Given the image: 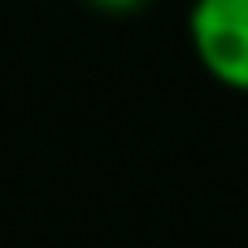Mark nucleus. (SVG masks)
<instances>
[{
    "label": "nucleus",
    "instance_id": "obj_2",
    "mask_svg": "<svg viewBox=\"0 0 248 248\" xmlns=\"http://www.w3.org/2000/svg\"><path fill=\"white\" fill-rule=\"evenodd\" d=\"M83 4L96 9V13H105V17H131V13L148 9L153 0H83Z\"/></svg>",
    "mask_w": 248,
    "mask_h": 248
},
{
    "label": "nucleus",
    "instance_id": "obj_1",
    "mask_svg": "<svg viewBox=\"0 0 248 248\" xmlns=\"http://www.w3.org/2000/svg\"><path fill=\"white\" fill-rule=\"evenodd\" d=\"M187 48L205 78L248 96V0H192Z\"/></svg>",
    "mask_w": 248,
    "mask_h": 248
}]
</instances>
